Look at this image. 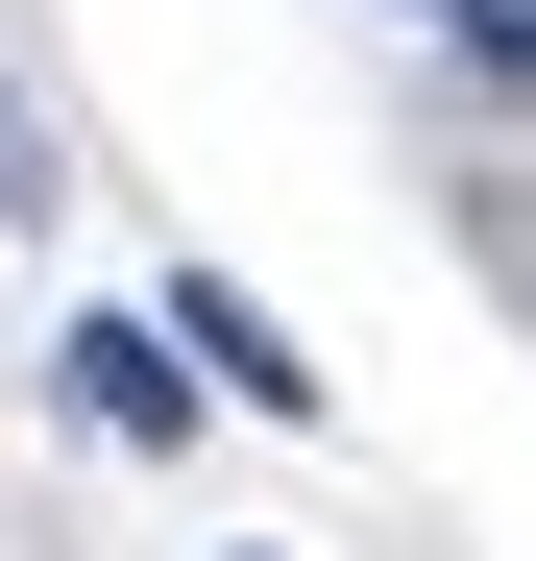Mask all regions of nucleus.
<instances>
[{"instance_id": "f257e3e1", "label": "nucleus", "mask_w": 536, "mask_h": 561, "mask_svg": "<svg viewBox=\"0 0 536 561\" xmlns=\"http://www.w3.org/2000/svg\"><path fill=\"white\" fill-rule=\"evenodd\" d=\"M147 342H171V391H196V415H220V391H244V415H317V366H293V318H268L244 268H171Z\"/></svg>"}, {"instance_id": "20e7f679", "label": "nucleus", "mask_w": 536, "mask_h": 561, "mask_svg": "<svg viewBox=\"0 0 536 561\" xmlns=\"http://www.w3.org/2000/svg\"><path fill=\"white\" fill-rule=\"evenodd\" d=\"M439 49H464L488 99H512V49H536V0H439Z\"/></svg>"}, {"instance_id": "7ed1b4c3", "label": "nucleus", "mask_w": 536, "mask_h": 561, "mask_svg": "<svg viewBox=\"0 0 536 561\" xmlns=\"http://www.w3.org/2000/svg\"><path fill=\"white\" fill-rule=\"evenodd\" d=\"M49 196H73V171H49V99L0 73V220H49Z\"/></svg>"}, {"instance_id": "f03ea898", "label": "nucleus", "mask_w": 536, "mask_h": 561, "mask_svg": "<svg viewBox=\"0 0 536 561\" xmlns=\"http://www.w3.org/2000/svg\"><path fill=\"white\" fill-rule=\"evenodd\" d=\"M49 366H73V415H98L123 463H171V439H196V391H171V342H147V318H73Z\"/></svg>"}]
</instances>
